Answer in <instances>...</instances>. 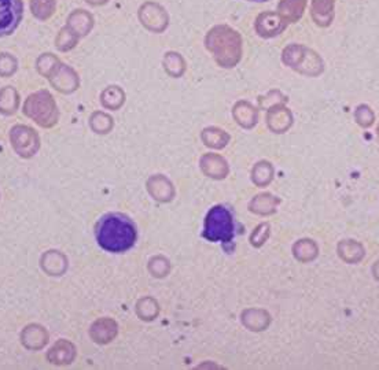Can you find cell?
<instances>
[{
	"label": "cell",
	"instance_id": "6da1fadb",
	"mask_svg": "<svg viewBox=\"0 0 379 370\" xmlns=\"http://www.w3.org/2000/svg\"><path fill=\"white\" fill-rule=\"evenodd\" d=\"M95 237L104 251L121 254L135 245L137 230L135 223L125 214L108 212L96 222Z\"/></svg>",
	"mask_w": 379,
	"mask_h": 370
},
{
	"label": "cell",
	"instance_id": "7a4b0ae2",
	"mask_svg": "<svg viewBox=\"0 0 379 370\" xmlns=\"http://www.w3.org/2000/svg\"><path fill=\"white\" fill-rule=\"evenodd\" d=\"M206 48L224 69L235 67L242 58V38L238 32L225 25L211 27L205 37Z\"/></svg>",
	"mask_w": 379,
	"mask_h": 370
},
{
	"label": "cell",
	"instance_id": "3957f363",
	"mask_svg": "<svg viewBox=\"0 0 379 370\" xmlns=\"http://www.w3.org/2000/svg\"><path fill=\"white\" fill-rule=\"evenodd\" d=\"M22 112L41 127H52L59 119L56 103L47 89L29 95L23 101Z\"/></svg>",
	"mask_w": 379,
	"mask_h": 370
},
{
	"label": "cell",
	"instance_id": "277c9868",
	"mask_svg": "<svg viewBox=\"0 0 379 370\" xmlns=\"http://www.w3.org/2000/svg\"><path fill=\"white\" fill-rule=\"evenodd\" d=\"M235 234V223L231 211L221 204L213 206L203 222L202 237L210 243L228 244L232 241Z\"/></svg>",
	"mask_w": 379,
	"mask_h": 370
},
{
	"label": "cell",
	"instance_id": "5b68a950",
	"mask_svg": "<svg viewBox=\"0 0 379 370\" xmlns=\"http://www.w3.org/2000/svg\"><path fill=\"white\" fill-rule=\"evenodd\" d=\"M282 60L303 75L317 77L324 71V62L319 53L299 44L287 45L282 52Z\"/></svg>",
	"mask_w": 379,
	"mask_h": 370
},
{
	"label": "cell",
	"instance_id": "8992f818",
	"mask_svg": "<svg viewBox=\"0 0 379 370\" xmlns=\"http://www.w3.org/2000/svg\"><path fill=\"white\" fill-rule=\"evenodd\" d=\"M140 25L151 33H163L169 26V14L163 5L157 1L147 0L137 10Z\"/></svg>",
	"mask_w": 379,
	"mask_h": 370
},
{
	"label": "cell",
	"instance_id": "52a82bcc",
	"mask_svg": "<svg viewBox=\"0 0 379 370\" xmlns=\"http://www.w3.org/2000/svg\"><path fill=\"white\" fill-rule=\"evenodd\" d=\"M10 141L19 156L30 158L40 148V137L34 129L26 125H14L10 129Z\"/></svg>",
	"mask_w": 379,
	"mask_h": 370
},
{
	"label": "cell",
	"instance_id": "ba28073f",
	"mask_svg": "<svg viewBox=\"0 0 379 370\" xmlns=\"http://www.w3.org/2000/svg\"><path fill=\"white\" fill-rule=\"evenodd\" d=\"M23 18L22 0H0V37L12 34Z\"/></svg>",
	"mask_w": 379,
	"mask_h": 370
},
{
	"label": "cell",
	"instance_id": "9c48e42d",
	"mask_svg": "<svg viewBox=\"0 0 379 370\" xmlns=\"http://www.w3.org/2000/svg\"><path fill=\"white\" fill-rule=\"evenodd\" d=\"M48 79L58 92L66 95L74 92L80 85V78L76 70H73L69 64H63L62 62L49 74Z\"/></svg>",
	"mask_w": 379,
	"mask_h": 370
},
{
	"label": "cell",
	"instance_id": "30bf717a",
	"mask_svg": "<svg viewBox=\"0 0 379 370\" xmlns=\"http://www.w3.org/2000/svg\"><path fill=\"white\" fill-rule=\"evenodd\" d=\"M287 26V21L276 12H262L255 19V30L262 37H273L282 33Z\"/></svg>",
	"mask_w": 379,
	"mask_h": 370
},
{
	"label": "cell",
	"instance_id": "8fae6325",
	"mask_svg": "<svg viewBox=\"0 0 379 370\" xmlns=\"http://www.w3.org/2000/svg\"><path fill=\"white\" fill-rule=\"evenodd\" d=\"M292 125V114L283 104H275L268 108L266 126L273 133H286Z\"/></svg>",
	"mask_w": 379,
	"mask_h": 370
},
{
	"label": "cell",
	"instance_id": "7c38bea8",
	"mask_svg": "<svg viewBox=\"0 0 379 370\" xmlns=\"http://www.w3.org/2000/svg\"><path fill=\"white\" fill-rule=\"evenodd\" d=\"M199 164H200L202 173L213 180H224L229 173L228 162L218 153H211V152L205 153L200 158Z\"/></svg>",
	"mask_w": 379,
	"mask_h": 370
},
{
	"label": "cell",
	"instance_id": "4fadbf2b",
	"mask_svg": "<svg viewBox=\"0 0 379 370\" xmlns=\"http://www.w3.org/2000/svg\"><path fill=\"white\" fill-rule=\"evenodd\" d=\"M66 26L81 38L92 32L95 26V18L89 11L84 8H76L67 15Z\"/></svg>",
	"mask_w": 379,
	"mask_h": 370
},
{
	"label": "cell",
	"instance_id": "5bb4252c",
	"mask_svg": "<svg viewBox=\"0 0 379 370\" xmlns=\"http://www.w3.org/2000/svg\"><path fill=\"white\" fill-rule=\"evenodd\" d=\"M240 321L251 332H264L271 325L272 317L264 308H246L240 314Z\"/></svg>",
	"mask_w": 379,
	"mask_h": 370
},
{
	"label": "cell",
	"instance_id": "9a60e30c",
	"mask_svg": "<svg viewBox=\"0 0 379 370\" xmlns=\"http://www.w3.org/2000/svg\"><path fill=\"white\" fill-rule=\"evenodd\" d=\"M282 203L280 197L269 193V192H262L255 195L250 203H249V210L255 214V215H261V217H268L276 212L277 206Z\"/></svg>",
	"mask_w": 379,
	"mask_h": 370
},
{
	"label": "cell",
	"instance_id": "2e32d148",
	"mask_svg": "<svg viewBox=\"0 0 379 370\" xmlns=\"http://www.w3.org/2000/svg\"><path fill=\"white\" fill-rule=\"evenodd\" d=\"M233 119L244 129H251L258 121V110L246 100H239L232 108Z\"/></svg>",
	"mask_w": 379,
	"mask_h": 370
},
{
	"label": "cell",
	"instance_id": "e0dca14e",
	"mask_svg": "<svg viewBox=\"0 0 379 370\" xmlns=\"http://www.w3.org/2000/svg\"><path fill=\"white\" fill-rule=\"evenodd\" d=\"M336 252L338 256L349 264L360 263L365 256V249L363 244L356 240H341L336 245Z\"/></svg>",
	"mask_w": 379,
	"mask_h": 370
},
{
	"label": "cell",
	"instance_id": "ac0fdd59",
	"mask_svg": "<svg viewBox=\"0 0 379 370\" xmlns=\"http://www.w3.org/2000/svg\"><path fill=\"white\" fill-rule=\"evenodd\" d=\"M292 255L298 262L309 263L319 255V247L312 238H299L292 245Z\"/></svg>",
	"mask_w": 379,
	"mask_h": 370
},
{
	"label": "cell",
	"instance_id": "d6986e66",
	"mask_svg": "<svg viewBox=\"0 0 379 370\" xmlns=\"http://www.w3.org/2000/svg\"><path fill=\"white\" fill-rule=\"evenodd\" d=\"M335 0H312V18L319 26H328L334 18Z\"/></svg>",
	"mask_w": 379,
	"mask_h": 370
},
{
	"label": "cell",
	"instance_id": "ffe728a7",
	"mask_svg": "<svg viewBox=\"0 0 379 370\" xmlns=\"http://www.w3.org/2000/svg\"><path fill=\"white\" fill-rule=\"evenodd\" d=\"M200 138L203 141V144L209 148H214V149H221L224 148L229 140H231V136L220 129V127H216V126H209V127H205L200 133Z\"/></svg>",
	"mask_w": 379,
	"mask_h": 370
},
{
	"label": "cell",
	"instance_id": "44dd1931",
	"mask_svg": "<svg viewBox=\"0 0 379 370\" xmlns=\"http://www.w3.org/2000/svg\"><path fill=\"white\" fill-rule=\"evenodd\" d=\"M275 175V169L271 162L260 160L251 169V181L254 185L260 188L268 186Z\"/></svg>",
	"mask_w": 379,
	"mask_h": 370
},
{
	"label": "cell",
	"instance_id": "7402d4cb",
	"mask_svg": "<svg viewBox=\"0 0 379 370\" xmlns=\"http://www.w3.org/2000/svg\"><path fill=\"white\" fill-rule=\"evenodd\" d=\"M305 5L306 0H282L277 8L279 14L287 21V23H290L297 22L302 16Z\"/></svg>",
	"mask_w": 379,
	"mask_h": 370
},
{
	"label": "cell",
	"instance_id": "603a6c76",
	"mask_svg": "<svg viewBox=\"0 0 379 370\" xmlns=\"http://www.w3.org/2000/svg\"><path fill=\"white\" fill-rule=\"evenodd\" d=\"M162 64H163L165 71L173 78L181 77L187 69L184 58L179 52H174V51H168L163 55Z\"/></svg>",
	"mask_w": 379,
	"mask_h": 370
},
{
	"label": "cell",
	"instance_id": "cb8c5ba5",
	"mask_svg": "<svg viewBox=\"0 0 379 370\" xmlns=\"http://www.w3.org/2000/svg\"><path fill=\"white\" fill-rule=\"evenodd\" d=\"M100 103L104 108L115 111L125 103V92L117 85H110L100 93Z\"/></svg>",
	"mask_w": 379,
	"mask_h": 370
},
{
	"label": "cell",
	"instance_id": "d4e9b609",
	"mask_svg": "<svg viewBox=\"0 0 379 370\" xmlns=\"http://www.w3.org/2000/svg\"><path fill=\"white\" fill-rule=\"evenodd\" d=\"M19 107V96L14 86H3L0 89V112L12 115Z\"/></svg>",
	"mask_w": 379,
	"mask_h": 370
},
{
	"label": "cell",
	"instance_id": "484cf974",
	"mask_svg": "<svg viewBox=\"0 0 379 370\" xmlns=\"http://www.w3.org/2000/svg\"><path fill=\"white\" fill-rule=\"evenodd\" d=\"M29 4L32 15L41 22L51 19L56 11V0H29Z\"/></svg>",
	"mask_w": 379,
	"mask_h": 370
},
{
	"label": "cell",
	"instance_id": "4316f807",
	"mask_svg": "<svg viewBox=\"0 0 379 370\" xmlns=\"http://www.w3.org/2000/svg\"><path fill=\"white\" fill-rule=\"evenodd\" d=\"M78 38L80 37L71 29H69L65 25L56 33L54 44H55V47H56L58 51H60V52H69V51H71V49L76 48V45L78 44Z\"/></svg>",
	"mask_w": 379,
	"mask_h": 370
},
{
	"label": "cell",
	"instance_id": "83f0119b",
	"mask_svg": "<svg viewBox=\"0 0 379 370\" xmlns=\"http://www.w3.org/2000/svg\"><path fill=\"white\" fill-rule=\"evenodd\" d=\"M73 356H74V347L65 340L56 343V345L52 347L48 354V359L52 363H70Z\"/></svg>",
	"mask_w": 379,
	"mask_h": 370
},
{
	"label": "cell",
	"instance_id": "f1b7e54d",
	"mask_svg": "<svg viewBox=\"0 0 379 370\" xmlns=\"http://www.w3.org/2000/svg\"><path fill=\"white\" fill-rule=\"evenodd\" d=\"M150 182H152V188L148 186L150 189V193L152 196H155L157 200H161V201H169L173 195H174V189H173V185L170 186H166V188H162L163 185H166L168 182H170L168 178L162 177V175H158V177H154L150 180Z\"/></svg>",
	"mask_w": 379,
	"mask_h": 370
},
{
	"label": "cell",
	"instance_id": "f546056e",
	"mask_svg": "<svg viewBox=\"0 0 379 370\" xmlns=\"http://www.w3.org/2000/svg\"><path fill=\"white\" fill-rule=\"evenodd\" d=\"M113 125H114L113 118L103 111H95L89 116V126L95 133L106 134L113 129Z\"/></svg>",
	"mask_w": 379,
	"mask_h": 370
},
{
	"label": "cell",
	"instance_id": "4dcf8cb0",
	"mask_svg": "<svg viewBox=\"0 0 379 370\" xmlns=\"http://www.w3.org/2000/svg\"><path fill=\"white\" fill-rule=\"evenodd\" d=\"M59 63H60V60H59V58H58L56 55H54V53H51V52H44V53H41V55L37 58V60H36V69H37V71H38L43 77L48 78L49 74L55 70V67H56Z\"/></svg>",
	"mask_w": 379,
	"mask_h": 370
},
{
	"label": "cell",
	"instance_id": "1f68e13d",
	"mask_svg": "<svg viewBox=\"0 0 379 370\" xmlns=\"http://www.w3.org/2000/svg\"><path fill=\"white\" fill-rule=\"evenodd\" d=\"M269 236H271V225H269V222H261V223H258L253 229V232H251V234L249 237V241H250V244L253 247L260 248V247H262L268 241Z\"/></svg>",
	"mask_w": 379,
	"mask_h": 370
},
{
	"label": "cell",
	"instance_id": "d6a6232c",
	"mask_svg": "<svg viewBox=\"0 0 379 370\" xmlns=\"http://www.w3.org/2000/svg\"><path fill=\"white\" fill-rule=\"evenodd\" d=\"M18 70V59L10 52L0 53V77H11Z\"/></svg>",
	"mask_w": 379,
	"mask_h": 370
},
{
	"label": "cell",
	"instance_id": "836d02e7",
	"mask_svg": "<svg viewBox=\"0 0 379 370\" xmlns=\"http://www.w3.org/2000/svg\"><path fill=\"white\" fill-rule=\"evenodd\" d=\"M354 118H356V122L363 126V127H369L374 121H375V114L374 111L371 110V107L365 106V104H361L356 108L354 111Z\"/></svg>",
	"mask_w": 379,
	"mask_h": 370
},
{
	"label": "cell",
	"instance_id": "e575fe53",
	"mask_svg": "<svg viewBox=\"0 0 379 370\" xmlns=\"http://www.w3.org/2000/svg\"><path fill=\"white\" fill-rule=\"evenodd\" d=\"M287 96H284L280 90H271L268 92L265 96L258 97V103H260V108H269L275 104H280V103H287Z\"/></svg>",
	"mask_w": 379,
	"mask_h": 370
},
{
	"label": "cell",
	"instance_id": "d590c367",
	"mask_svg": "<svg viewBox=\"0 0 379 370\" xmlns=\"http://www.w3.org/2000/svg\"><path fill=\"white\" fill-rule=\"evenodd\" d=\"M84 1L92 7H100V5L107 4L110 0H84Z\"/></svg>",
	"mask_w": 379,
	"mask_h": 370
},
{
	"label": "cell",
	"instance_id": "8d00e7d4",
	"mask_svg": "<svg viewBox=\"0 0 379 370\" xmlns=\"http://www.w3.org/2000/svg\"><path fill=\"white\" fill-rule=\"evenodd\" d=\"M372 274H374L375 280L379 281V259H378V260L374 263V266H372Z\"/></svg>",
	"mask_w": 379,
	"mask_h": 370
},
{
	"label": "cell",
	"instance_id": "74e56055",
	"mask_svg": "<svg viewBox=\"0 0 379 370\" xmlns=\"http://www.w3.org/2000/svg\"><path fill=\"white\" fill-rule=\"evenodd\" d=\"M376 134H378V140H379V125H378V127H376Z\"/></svg>",
	"mask_w": 379,
	"mask_h": 370
},
{
	"label": "cell",
	"instance_id": "f35d334b",
	"mask_svg": "<svg viewBox=\"0 0 379 370\" xmlns=\"http://www.w3.org/2000/svg\"><path fill=\"white\" fill-rule=\"evenodd\" d=\"M253 1H266V0H253Z\"/></svg>",
	"mask_w": 379,
	"mask_h": 370
}]
</instances>
